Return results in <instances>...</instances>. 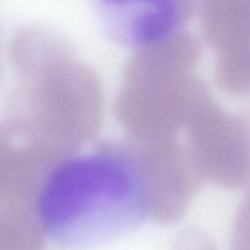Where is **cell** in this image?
Returning <instances> with one entry per match:
<instances>
[{
	"instance_id": "obj_1",
	"label": "cell",
	"mask_w": 250,
	"mask_h": 250,
	"mask_svg": "<svg viewBox=\"0 0 250 250\" xmlns=\"http://www.w3.org/2000/svg\"><path fill=\"white\" fill-rule=\"evenodd\" d=\"M141 140L104 143L57 161L36 211L60 247L94 248L134 232L149 215Z\"/></svg>"
},
{
	"instance_id": "obj_2",
	"label": "cell",
	"mask_w": 250,
	"mask_h": 250,
	"mask_svg": "<svg viewBox=\"0 0 250 250\" xmlns=\"http://www.w3.org/2000/svg\"><path fill=\"white\" fill-rule=\"evenodd\" d=\"M52 62L31 71L16 93L8 138L28 147H69L93 130L99 118V92L91 76L75 64Z\"/></svg>"
},
{
	"instance_id": "obj_3",
	"label": "cell",
	"mask_w": 250,
	"mask_h": 250,
	"mask_svg": "<svg viewBox=\"0 0 250 250\" xmlns=\"http://www.w3.org/2000/svg\"><path fill=\"white\" fill-rule=\"evenodd\" d=\"M95 8L108 37L139 49L168 40L180 20L178 6L169 0H99Z\"/></svg>"
},
{
	"instance_id": "obj_4",
	"label": "cell",
	"mask_w": 250,
	"mask_h": 250,
	"mask_svg": "<svg viewBox=\"0 0 250 250\" xmlns=\"http://www.w3.org/2000/svg\"><path fill=\"white\" fill-rule=\"evenodd\" d=\"M173 250H218L212 238L194 227L183 229L175 241Z\"/></svg>"
}]
</instances>
